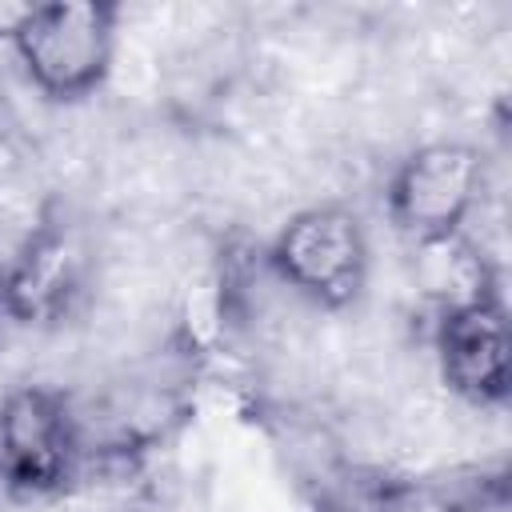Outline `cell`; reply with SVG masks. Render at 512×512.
Masks as SVG:
<instances>
[{"label":"cell","instance_id":"9c48e42d","mask_svg":"<svg viewBox=\"0 0 512 512\" xmlns=\"http://www.w3.org/2000/svg\"><path fill=\"white\" fill-rule=\"evenodd\" d=\"M8 324V308H4V280H0V328Z\"/></svg>","mask_w":512,"mask_h":512},{"label":"cell","instance_id":"6da1fadb","mask_svg":"<svg viewBox=\"0 0 512 512\" xmlns=\"http://www.w3.org/2000/svg\"><path fill=\"white\" fill-rule=\"evenodd\" d=\"M120 8L108 0H52L24 4L8 44L28 84L60 104L92 96L116 60Z\"/></svg>","mask_w":512,"mask_h":512},{"label":"cell","instance_id":"8992f818","mask_svg":"<svg viewBox=\"0 0 512 512\" xmlns=\"http://www.w3.org/2000/svg\"><path fill=\"white\" fill-rule=\"evenodd\" d=\"M436 364L448 392L476 408L508 400L512 388V336L504 300H476L436 312Z\"/></svg>","mask_w":512,"mask_h":512},{"label":"cell","instance_id":"5b68a950","mask_svg":"<svg viewBox=\"0 0 512 512\" xmlns=\"http://www.w3.org/2000/svg\"><path fill=\"white\" fill-rule=\"evenodd\" d=\"M0 280L12 324H60L84 292V244L76 228L64 216H40V224H32L8 268H0Z\"/></svg>","mask_w":512,"mask_h":512},{"label":"cell","instance_id":"3957f363","mask_svg":"<svg viewBox=\"0 0 512 512\" xmlns=\"http://www.w3.org/2000/svg\"><path fill=\"white\" fill-rule=\"evenodd\" d=\"M84 440L68 396L52 384H16L0 400V484L12 496H56L80 468Z\"/></svg>","mask_w":512,"mask_h":512},{"label":"cell","instance_id":"ba28073f","mask_svg":"<svg viewBox=\"0 0 512 512\" xmlns=\"http://www.w3.org/2000/svg\"><path fill=\"white\" fill-rule=\"evenodd\" d=\"M20 12H24V8H0V40H8V36H12V28H16Z\"/></svg>","mask_w":512,"mask_h":512},{"label":"cell","instance_id":"30bf717a","mask_svg":"<svg viewBox=\"0 0 512 512\" xmlns=\"http://www.w3.org/2000/svg\"><path fill=\"white\" fill-rule=\"evenodd\" d=\"M452 512H480V508H452Z\"/></svg>","mask_w":512,"mask_h":512},{"label":"cell","instance_id":"52a82bcc","mask_svg":"<svg viewBox=\"0 0 512 512\" xmlns=\"http://www.w3.org/2000/svg\"><path fill=\"white\" fill-rule=\"evenodd\" d=\"M416 280L424 288V296L436 304V312L444 308H460V304H476V300H496V272L488 264V256L460 232V236H444V240H428L416 244Z\"/></svg>","mask_w":512,"mask_h":512},{"label":"cell","instance_id":"7a4b0ae2","mask_svg":"<svg viewBox=\"0 0 512 512\" xmlns=\"http://www.w3.org/2000/svg\"><path fill=\"white\" fill-rule=\"evenodd\" d=\"M272 272L320 308H348L364 296L372 244L364 220L344 204H312L280 224L268 244Z\"/></svg>","mask_w":512,"mask_h":512},{"label":"cell","instance_id":"277c9868","mask_svg":"<svg viewBox=\"0 0 512 512\" xmlns=\"http://www.w3.org/2000/svg\"><path fill=\"white\" fill-rule=\"evenodd\" d=\"M484 196V156L464 140H428L388 176V220L412 244L460 236Z\"/></svg>","mask_w":512,"mask_h":512}]
</instances>
